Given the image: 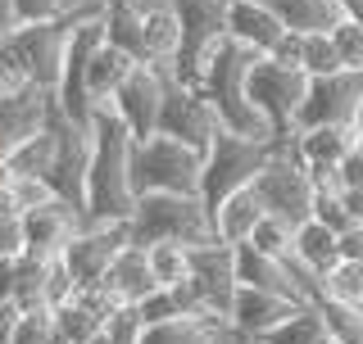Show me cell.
<instances>
[{
	"mask_svg": "<svg viewBox=\"0 0 363 344\" xmlns=\"http://www.w3.org/2000/svg\"><path fill=\"white\" fill-rule=\"evenodd\" d=\"M91 159H86V222H128L136 209L132 186V145L136 136L109 105L91 113Z\"/></svg>",
	"mask_w": 363,
	"mask_h": 344,
	"instance_id": "1",
	"label": "cell"
},
{
	"mask_svg": "<svg viewBox=\"0 0 363 344\" xmlns=\"http://www.w3.org/2000/svg\"><path fill=\"white\" fill-rule=\"evenodd\" d=\"M255 59H259L255 50H245L241 41L227 37L218 50L209 55V64H204L200 91H204V100H209V109L218 113L223 132L245 136V141H272V145H281L277 136H272V127L259 118V109L250 105V96H245V77H250V64H255Z\"/></svg>",
	"mask_w": 363,
	"mask_h": 344,
	"instance_id": "2",
	"label": "cell"
},
{
	"mask_svg": "<svg viewBox=\"0 0 363 344\" xmlns=\"http://www.w3.org/2000/svg\"><path fill=\"white\" fill-rule=\"evenodd\" d=\"M128 227H132V245H141V249L164 245V240L200 249L209 240H218L213 213L200 195H136Z\"/></svg>",
	"mask_w": 363,
	"mask_h": 344,
	"instance_id": "3",
	"label": "cell"
},
{
	"mask_svg": "<svg viewBox=\"0 0 363 344\" xmlns=\"http://www.w3.org/2000/svg\"><path fill=\"white\" fill-rule=\"evenodd\" d=\"M204 154L173 136L155 132L132 145V186L136 195H200Z\"/></svg>",
	"mask_w": 363,
	"mask_h": 344,
	"instance_id": "4",
	"label": "cell"
},
{
	"mask_svg": "<svg viewBox=\"0 0 363 344\" xmlns=\"http://www.w3.org/2000/svg\"><path fill=\"white\" fill-rule=\"evenodd\" d=\"M304 91H309V73L295 68V64H281L277 55H259V59L250 64L245 96H250V105L259 109V118L272 127L277 141H291L295 136V118H300Z\"/></svg>",
	"mask_w": 363,
	"mask_h": 344,
	"instance_id": "5",
	"label": "cell"
},
{
	"mask_svg": "<svg viewBox=\"0 0 363 344\" xmlns=\"http://www.w3.org/2000/svg\"><path fill=\"white\" fill-rule=\"evenodd\" d=\"M277 154L272 141H245V136H232V132H218L204 154V181H200V200L209 204V213L218 209L232 190H245L255 186V177L264 172V164Z\"/></svg>",
	"mask_w": 363,
	"mask_h": 344,
	"instance_id": "6",
	"label": "cell"
},
{
	"mask_svg": "<svg viewBox=\"0 0 363 344\" xmlns=\"http://www.w3.org/2000/svg\"><path fill=\"white\" fill-rule=\"evenodd\" d=\"M255 190L259 200H264V209L272 217H281V222L300 227L313 217V200H318V181L313 172L300 164V154H295L291 141L277 145V154L264 164V172L255 177Z\"/></svg>",
	"mask_w": 363,
	"mask_h": 344,
	"instance_id": "7",
	"label": "cell"
},
{
	"mask_svg": "<svg viewBox=\"0 0 363 344\" xmlns=\"http://www.w3.org/2000/svg\"><path fill=\"white\" fill-rule=\"evenodd\" d=\"M100 45H105V14L73 18L55 105H60V113H64V118H73L77 127H91V113L100 109V105H91V91H86V68H91V55H96Z\"/></svg>",
	"mask_w": 363,
	"mask_h": 344,
	"instance_id": "8",
	"label": "cell"
},
{
	"mask_svg": "<svg viewBox=\"0 0 363 344\" xmlns=\"http://www.w3.org/2000/svg\"><path fill=\"white\" fill-rule=\"evenodd\" d=\"M182 18V50L168 73L186 86H200L209 55L227 41V0H173Z\"/></svg>",
	"mask_w": 363,
	"mask_h": 344,
	"instance_id": "9",
	"label": "cell"
},
{
	"mask_svg": "<svg viewBox=\"0 0 363 344\" xmlns=\"http://www.w3.org/2000/svg\"><path fill=\"white\" fill-rule=\"evenodd\" d=\"M68 28L73 18H55V23H23L14 28L0 45H9V55L28 68V77L37 82V91H60V68L68 50Z\"/></svg>",
	"mask_w": 363,
	"mask_h": 344,
	"instance_id": "10",
	"label": "cell"
},
{
	"mask_svg": "<svg viewBox=\"0 0 363 344\" xmlns=\"http://www.w3.org/2000/svg\"><path fill=\"white\" fill-rule=\"evenodd\" d=\"M168 86H173V73L164 64H136L128 73V82L113 91L109 109L128 122V132L136 141L159 132V118H164V100H168Z\"/></svg>",
	"mask_w": 363,
	"mask_h": 344,
	"instance_id": "11",
	"label": "cell"
},
{
	"mask_svg": "<svg viewBox=\"0 0 363 344\" xmlns=\"http://www.w3.org/2000/svg\"><path fill=\"white\" fill-rule=\"evenodd\" d=\"M132 245V227L128 222H86L82 231L64 245V263L73 272L77 290H96L105 281V272L113 268V258Z\"/></svg>",
	"mask_w": 363,
	"mask_h": 344,
	"instance_id": "12",
	"label": "cell"
},
{
	"mask_svg": "<svg viewBox=\"0 0 363 344\" xmlns=\"http://www.w3.org/2000/svg\"><path fill=\"white\" fill-rule=\"evenodd\" d=\"M159 132L182 141V145H191V150H200V154H209V145H213V136L223 132V122H218V113L209 109V100H204L200 86H186V82L173 77L168 100H164V118H159Z\"/></svg>",
	"mask_w": 363,
	"mask_h": 344,
	"instance_id": "13",
	"label": "cell"
},
{
	"mask_svg": "<svg viewBox=\"0 0 363 344\" xmlns=\"http://www.w3.org/2000/svg\"><path fill=\"white\" fill-rule=\"evenodd\" d=\"M18 227H23V254L60 258L64 245L86 227V213L77 209V204H68V200H45V204H37V209L23 213Z\"/></svg>",
	"mask_w": 363,
	"mask_h": 344,
	"instance_id": "14",
	"label": "cell"
},
{
	"mask_svg": "<svg viewBox=\"0 0 363 344\" xmlns=\"http://www.w3.org/2000/svg\"><path fill=\"white\" fill-rule=\"evenodd\" d=\"M363 100V77L359 73H332V77H309L295 132L304 127H327V122H350Z\"/></svg>",
	"mask_w": 363,
	"mask_h": 344,
	"instance_id": "15",
	"label": "cell"
},
{
	"mask_svg": "<svg viewBox=\"0 0 363 344\" xmlns=\"http://www.w3.org/2000/svg\"><path fill=\"white\" fill-rule=\"evenodd\" d=\"M300 308L304 304L291 299V294L255 290V285H236V299H232V317H227V326H232L241 340L255 344L259 336H268V331H277L286 317H295Z\"/></svg>",
	"mask_w": 363,
	"mask_h": 344,
	"instance_id": "16",
	"label": "cell"
},
{
	"mask_svg": "<svg viewBox=\"0 0 363 344\" xmlns=\"http://www.w3.org/2000/svg\"><path fill=\"white\" fill-rule=\"evenodd\" d=\"M227 37L255 55H277V45L286 41V23L268 0H227Z\"/></svg>",
	"mask_w": 363,
	"mask_h": 344,
	"instance_id": "17",
	"label": "cell"
},
{
	"mask_svg": "<svg viewBox=\"0 0 363 344\" xmlns=\"http://www.w3.org/2000/svg\"><path fill=\"white\" fill-rule=\"evenodd\" d=\"M100 290H105L113 304H141L150 290H159V281L150 272V254H145L141 245H128L118 258H113V268L105 272Z\"/></svg>",
	"mask_w": 363,
	"mask_h": 344,
	"instance_id": "18",
	"label": "cell"
},
{
	"mask_svg": "<svg viewBox=\"0 0 363 344\" xmlns=\"http://www.w3.org/2000/svg\"><path fill=\"white\" fill-rule=\"evenodd\" d=\"M264 217H268V209H264V200H259V190L245 186V190H232L218 209H213V231H218L223 245H245Z\"/></svg>",
	"mask_w": 363,
	"mask_h": 344,
	"instance_id": "19",
	"label": "cell"
},
{
	"mask_svg": "<svg viewBox=\"0 0 363 344\" xmlns=\"http://www.w3.org/2000/svg\"><path fill=\"white\" fill-rule=\"evenodd\" d=\"M336 263H340V231L323 227L318 217H309V222L295 227V268L309 272L313 281H323Z\"/></svg>",
	"mask_w": 363,
	"mask_h": 344,
	"instance_id": "20",
	"label": "cell"
},
{
	"mask_svg": "<svg viewBox=\"0 0 363 344\" xmlns=\"http://www.w3.org/2000/svg\"><path fill=\"white\" fill-rule=\"evenodd\" d=\"M141 18H145V50L150 64L173 68L177 50H182V18L173 0H141Z\"/></svg>",
	"mask_w": 363,
	"mask_h": 344,
	"instance_id": "21",
	"label": "cell"
},
{
	"mask_svg": "<svg viewBox=\"0 0 363 344\" xmlns=\"http://www.w3.org/2000/svg\"><path fill=\"white\" fill-rule=\"evenodd\" d=\"M105 41L118 45L123 55H132L136 64H150V50H145L141 0H109V5H105Z\"/></svg>",
	"mask_w": 363,
	"mask_h": 344,
	"instance_id": "22",
	"label": "cell"
},
{
	"mask_svg": "<svg viewBox=\"0 0 363 344\" xmlns=\"http://www.w3.org/2000/svg\"><path fill=\"white\" fill-rule=\"evenodd\" d=\"M227 336H236V331L227 326V322H218V317L186 313V317H173V322L145 326L141 344H223Z\"/></svg>",
	"mask_w": 363,
	"mask_h": 344,
	"instance_id": "23",
	"label": "cell"
},
{
	"mask_svg": "<svg viewBox=\"0 0 363 344\" xmlns=\"http://www.w3.org/2000/svg\"><path fill=\"white\" fill-rule=\"evenodd\" d=\"M268 5L286 23V32H300V37H309V32H332L336 23L345 18L340 0H268Z\"/></svg>",
	"mask_w": 363,
	"mask_h": 344,
	"instance_id": "24",
	"label": "cell"
},
{
	"mask_svg": "<svg viewBox=\"0 0 363 344\" xmlns=\"http://www.w3.org/2000/svg\"><path fill=\"white\" fill-rule=\"evenodd\" d=\"M136 68L132 55H123L118 45H100L96 55H91V68H86V91H91V105H109L113 91L128 82V73Z\"/></svg>",
	"mask_w": 363,
	"mask_h": 344,
	"instance_id": "25",
	"label": "cell"
},
{
	"mask_svg": "<svg viewBox=\"0 0 363 344\" xmlns=\"http://www.w3.org/2000/svg\"><path fill=\"white\" fill-rule=\"evenodd\" d=\"M255 344H340L332 331H327L323 313H318V304H304L295 317H286L277 331H268V336H259Z\"/></svg>",
	"mask_w": 363,
	"mask_h": 344,
	"instance_id": "26",
	"label": "cell"
},
{
	"mask_svg": "<svg viewBox=\"0 0 363 344\" xmlns=\"http://www.w3.org/2000/svg\"><path fill=\"white\" fill-rule=\"evenodd\" d=\"M318 299H332V304H350L363 308V263L340 258L323 281H318Z\"/></svg>",
	"mask_w": 363,
	"mask_h": 344,
	"instance_id": "27",
	"label": "cell"
},
{
	"mask_svg": "<svg viewBox=\"0 0 363 344\" xmlns=\"http://www.w3.org/2000/svg\"><path fill=\"white\" fill-rule=\"evenodd\" d=\"M150 272L159 285H177L191 277V245H177V240H164V245H150Z\"/></svg>",
	"mask_w": 363,
	"mask_h": 344,
	"instance_id": "28",
	"label": "cell"
},
{
	"mask_svg": "<svg viewBox=\"0 0 363 344\" xmlns=\"http://www.w3.org/2000/svg\"><path fill=\"white\" fill-rule=\"evenodd\" d=\"M300 68H304L309 77L345 73V68H340L336 45H332V32H309V37H300Z\"/></svg>",
	"mask_w": 363,
	"mask_h": 344,
	"instance_id": "29",
	"label": "cell"
},
{
	"mask_svg": "<svg viewBox=\"0 0 363 344\" xmlns=\"http://www.w3.org/2000/svg\"><path fill=\"white\" fill-rule=\"evenodd\" d=\"M45 263L50 258H32V254L18 258V285H14V308L18 313H28V308H50L45 304Z\"/></svg>",
	"mask_w": 363,
	"mask_h": 344,
	"instance_id": "30",
	"label": "cell"
},
{
	"mask_svg": "<svg viewBox=\"0 0 363 344\" xmlns=\"http://www.w3.org/2000/svg\"><path fill=\"white\" fill-rule=\"evenodd\" d=\"M250 245L259 249V254L268 258H281V263H295V227L281 222V217H264V222L255 227V236H250Z\"/></svg>",
	"mask_w": 363,
	"mask_h": 344,
	"instance_id": "31",
	"label": "cell"
},
{
	"mask_svg": "<svg viewBox=\"0 0 363 344\" xmlns=\"http://www.w3.org/2000/svg\"><path fill=\"white\" fill-rule=\"evenodd\" d=\"M318 313H323L327 331L340 340V344H363V308H350V304H332V299H318Z\"/></svg>",
	"mask_w": 363,
	"mask_h": 344,
	"instance_id": "32",
	"label": "cell"
},
{
	"mask_svg": "<svg viewBox=\"0 0 363 344\" xmlns=\"http://www.w3.org/2000/svg\"><path fill=\"white\" fill-rule=\"evenodd\" d=\"M332 45H336V55H340V68L363 77V23L340 18L336 28H332Z\"/></svg>",
	"mask_w": 363,
	"mask_h": 344,
	"instance_id": "33",
	"label": "cell"
},
{
	"mask_svg": "<svg viewBox=\"0 0 363 344\" xmlns=\"http://www.w3.org/2000/svg\"><path fill=\"white\" fill-rule=\"evenodd\" d=\"M55 331H60L55 326V308H28V313H18L9 344H50Z\"/></svg>",
	"mask_w": 363,
	"mask_h": 344,
	"instance_id": "34",
	"label": "cell"
},
{
	"mask_svg": "<svg viewBox=\"0 0 363 344\" xmlns=\"http://www.w3.org/2000/svg\"><path fill=\"white\" fill-rule=\"evenodd\" d=\"M105 336H109V344H141V336H145L141 308H136V304H118L109 313V322H105Z\"/></svg>",
	"mask_w": 363,
	"mask_h": 344,
	"instance_id": "35",
	"label": "cell"
},
{
	"mask_svg": "<svg viewBox=\"0 0 363 344\" xmlns=\"http://www.w3.org/2000/svg\"><path fill=\"white\" fill-rule=\"evenodd\" d=\"M136 308H141L145 326H159V322H173V317H186V308H182V299H177L173 285H159V290H150Z\"/></svg>",
	"mask_w": 363,
	"mask_h": 344,
	"instance_id": "36",
	"label": "cell"
},
{
	"mask_svg": "<svg viewBox=\"0 0 363 344\" xmlns=\"http://www.w3.org/2000/svg\"><path fill=\"white\" fill-rule=\"evenodd\" d=\"M32 91H37V82L28 77V68L9 55V45H0V100H18L32 96Z\"/></svg>",
	"mask_w": 363,
	"mask_h": 344,
	"instance_id": "37",
	"label": "cell"
},
{
	"mask_svg": "<svg viewBox=\"0 0 363 344\" xmlns=\"http://www.w3.org/2000/svg\"><path fill=\"white\" fill-rule=\"evenodd\" d=\"M313 217H318L323 227H332V231H350V227H354V217H350L345 200H340V186H323V190H318Z\"/></svg>",
	"mask_w": 363,
	"mask_h": 344,
	"instance_id": "38",
	"label": "cell"
},
{
	"mask_svg": "<svg viewBox=\"0 0 363 344\" xmlns=\"http://www.w3.org/2000/svg\"><path fill=\"white\" fill-rule=\"evenodd\" d=\"M73 294H77V281H73V272H68V263L64 258H50V263H45V304L64 308Z\"/></svg>",
	"mask_w": 363,
	"mask_h": 344,
	"instance_id": "39",
	"label": "cell"
},
{
	"mask_svg": "<svg viewBox=\"0 0 363 344\" xmlns=\"http://www.w3.org/2000/svg\"><path fill=\"white\" fill-rule=\"evenodd\" d=\"M9 9H14V28H23V23H55V18H64V0H9Z\"/></svg>",
	"mask_w": 363,
	"mask_h": 344,
	"instance_id": "40",
	"label": "cell"
},
{
	"mask_svg": "<svg viewBox=\"0 0 363 344\" xmlns=\"http://www.w3.org/2000/svg\"><path fill=\"white\" fill-rule=\"evenodd\" d=\"M23 254V227L18 217H0V258H18Z\"/></svg>",
	"mask_w": 363,
	"mask_h": 344,
	"instance_id": "41",
	"label": "cell"
},
{
	"mask_svg": "<svg viewBox=\"0 0 363 344\" xmlns=\"http://www.w3.org/2000/svg\"><path fill=\"white\" fill-rule=\"evenodd\" d=\"M23 258V254H18ZM18 258H0V304H14V285H18Z\"/></svg>",
	"mask_w": 363,
	"mask_h": 344,
	"instance_id": "42",
	"label": "cell"
},
{
	"mask_svg": "<svg viewBox=\"0 0 363 344\" xmlns=\"http://www.w3.org/2000/svg\"><path fill=\"white\" fill-rule=\"evenodd\" d=\"M340 258L363 263V222H354L350 231H340Z\"/></svg>",
	"mask_w": 363,
	"mask_h": 344,
	"instance_id": "43",
	"label": "cell"
},
{
	"mask_svg": "<svg viewBox=\"0 0 363 344\" xmlns=\"http://www.w3.org/2000/svg\"><path fill=\"white\" fill-rule=\"evenodd\" d=\"M336 172H340V186H363V150H359V145L350 150V159Z\"/></svg>",
	"mask_w": 363,
	"mask_h": 344,
	"instance_id": "44",
	"label": "cell"
},
{
	"mask_svg": "<svg viewBox=\"0 0 363 344\" xmlns=\"http://www.w3.org/2000/svg\"><path fill=\"white\" fill-rule=\"evenodd\" d=\"M109 0H64V18H91V14H105Z\"/></svg>",
	"mask_w": 363,
	"mask_h": 344,
	"instance_id": "45",
	"label": "cell"
},
{
	"mask_svg": "<svg viewBox=\"0 0 363 344\" xmlns=\"http://www.w3.org/2000/svg\"><path fill=\"white\" fill-rule=\"evenodd\" d=\"M340 200H345V209L354 222H363V186H340Z\"/></svg>",
	"mask_w": 363,
	"mask_h": 344,
	"instance_id": "46",
	"label": "cell"
},
{
	"mask_svg": "<svg viewBox=\"0 0 363 344\" xmlns=\"http://www.w3.org/2000/svg\"><path fill=\"white\" fill-rule=\"evenodd\" d=\"M14 322H18V308H14V304H0V344H9V336H14Z\"/></svg>",
	"mask_w": 363,
	"mask_h": 344,
	"instance_id": "47",
	"label": "cell"
},
{
	"mask_svg": "<svg viewBox=\"0 0 363 344\" xmlns=\"http://www.w3.org/2000/svg\"><path fill=\"white\" fill-rule=\"evenodd\" d=\"M14 32V9H9V0H0V41Z\"/></svg>",
	"mask_w": 363,
	"mask_h": 344,
	"instance_id": "48",
	"label": "cell"
},
{
	"mask_svg": "<svg viewBox=\"0 0 363 344\" xmlns=\"http://www.w3.org/2000/svg\"><path fill=\"white\" fill-rule=\"evenodd\" d=\"M340 9H345V18L363 23V0H340Z\"/></svg>",
	"mask_w": 363,
	"mask_h": 344,
	"instance_id": "49",
	"label": "cell"
},
{
	"mask_svg": "<svg viewBox=\"0 0 363 344\" xmlns=\"http://www.w3.org/2000/svg\"><path fill=\"white\" fill-rule=\"evenodd\" d=\"M350 127H354V132L363 136V100H359V109H354V118H350Z\"/></svg>",
	"mask_w": 363,
	"mask_h": 344,
	"instance_id": "50",
	"label": "cell"
}]
</instances>
